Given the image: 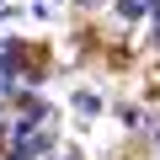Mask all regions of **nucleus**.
<instances>
[{"mask_svg": "<svg viewBox=\"0 0 160 160\" xmlns=\"http://www.w3.org/2000/svg\"><path fill=\"white\" fill-rule=\"evenodd\" d=\"M11 64H16L27 80H38V75H48L53 53H48V43H16V48H11Z\"/></svg>", "mask_w": 160, "mask_h": 160, "instance_id": "f257e3e1", "label": "nucleus"}]
</instances>
